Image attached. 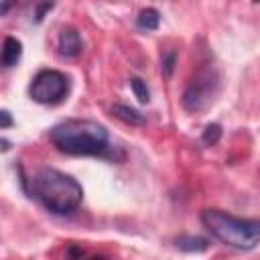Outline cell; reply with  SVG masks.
Listing matches in <instances>:
<instances>
[{"label": "cell", "mask_w": 260, "mask_h": 260, "mask_svg": "<svg viewBox=\"0 0 260 260\" xmlns=\"http://www.w3.org/2000/svg\"><path fill=\"white\" fill-rule=\"evenodd\" d=\"M49 140L69 156H106L110 150V134L95 120L71 118L59 122L51 128Z\"/></svg>", "instance_id": "6da1fadb"}, {"label": "cell", "mask_w": 260, "mask_h": 260, "mask_svg": "<svg viewBox=\"0 0 260 260\" xmlns=\"http://www.w3.org/2000/svg\"><path fill=\"white\" fill-rule=\"evenodd\" d=\"M30 195L47 211L55 215H69L81 205L83 189L71 175L43 167L30 177Z\"/></svg>", "instance_id": "7a4b0ae2"}, {"label": "cell", "mask_w": 260, "mask_h": 260, "mask_svg": "<svg viewBox=\"0 0 260 260\" xmlns=\"http://www.w3.org/2000/svg\"><path fill=\"white\" fill-rule=\"evenodd\" d=\"M201 223L221 244L236 250H254L260 242V221L236 217L221 209H203Z\"/></svg>", "instance_id": "3957f363"}, {"label": "cell", "mask_w": 260, "mask_h": 260, "mask_svg": "<svg viewBox=\"0 0 260 260\" xmlns=\"http://www.w3.org/2000/svg\"><path fill=\"white\" fill-rule=\"evenodd\" d=\"M219 87L221 83L217 69L213 65H205L189 79L187 87L183 89L181 104L187 112H203L215 102Z\"/></svg>", "instance_id": "277c9868"}, {"label": "cell", "mask_w": 260, "mask_h": 260, "mask_svg": "<svg viewBox=\"0 0 260 260\" xmlns=\"http://www.w3.org/2000/svg\"><path fill=\"white\" fill-rule=\"evenodd\" d=\"M28 93L37 104H45V106L61 104L69 93V77L57 69H41L32 77Z\"/></svg>", "instance_id": "5b68a950"}, {"label": "cell", "mask_w": 260, "mask_h": 260, "mask_svg": "<svg viewBox=\"0 0 260 260\" xmlns=\"http://www.w3.org/2000/svg\"><path fill=\"white\" fill-rule=\"evenodd\" d=\"M57 47H59V53L67 59H73L81 53L83 49V41H81V35L77 32V28L73 26H65L61 32H59V41H57Z\"/></svg>", "instance_id": "8992f818"}, {"label": "cell", "mask_w": 260, "mask_h": 260, "mask_svg": "<svg viewBox=\"0 0 260 260\" xmlns=\"http://www.w3.org/2000/svg\"><path fill=\"white\" fill-rule=\"evenodd\" d=\"M22 55V45L16 37H6L2 43V51H0V61L4 67H14L18 63Z\"/></svg>", "instance_id": "52a82bcc"}, {"label": "cell", "mask_w": 260, "mask_h": 260, "mask_svg": "<svg viewBox=\"0 0 260 260\" xmlns=\"http://www.w3.org/2000/svg\"><path fill=\"white\" fill-rule=\"evenodd\" d=\"M112 114L122 120L124 124H130V126H144L146 124V118L142 112H138L136 108L132 106H126V104H114L112 106Z\"/></svg>", "instance_id": "ba28073f"}, {"label": "cell", "mask_w": 260, "mask_h": 260, "mask_svg": "<svg viewBox=\"0 0 260 260\" xmlns=\"http://www.w3.org/2000/svg\"><path fill=\"white\" fill-rule=\"evenodd\" d=\"M175 248L187 254H199L209 248V240L201 236H179L175 238Z\"/></svg>", "instance_id": "9c48e42d"}, {"label": "cell", "mask_w": 260, "mask_h": 260, "mask_svg": "<svg viewBox=\"0 0 260 260\" xmlns=\"http://www.w3.org/2000/svg\"><path fill=\"white\" fill-rule=\"evenodd\" d=\"M136 24L144 30H156L158 24H160V14L156 8H142L138 12V18H136Z\"/></svg>", "instance_id": "30bf717a"}, {"label": "cell", "mask_w": 260, "mask_h": 260, "mask_svg": "<svg viewBox=\"0 0 260 260\" xmlns=\"http://www.w3.org/2000/svg\"><path fill=\"white\" fill-rule=\"evenodd\" d=\"M130 87H132V91H134V95L138 98L140 104H148L150 102V89H148V85H146L144 79L130 77Z\"/></svg>", "instance_id": "8fae6325"}, {"label": "cell", "mask_w": 260, "mask_h": 260, "mask_svg": "<svg viewBox=\"0 0 260 260\" xmlns=\"http://www.w3.org/2000/svg\"><path fill=\"white\" fill-rule=\"evenodd\" d=\"M221 138V126L219 124H207L203 134H201V144L203 146H215Z\"/></svg>", "instance_id": "7c38bea8"}, {"label": "cell", "mask_w": 260, "mask_h": 260, "mask_svg": "<svg viewBox=\"0 0 260 260\" xmlns=\"http://www.w3.org/2000/svg\"><path fill=\"white\" fill-rule=\"evenodd\" d=\"M177 59H179V55H177V51H175V49H169V51H165V53H162L160 69H162V75H165V77H171V75L175 73Z\"/></svg>", "instance_id": "4fadbf2b"}, {"label": "cell", "mask_w": 260, "mask_h": 260, "mask_svg": "<svg viewBox=\"0 0 260 260\" xmlns=\"http://www.w3.org/2000/svg\"><path fill=\"white\" fill-rule=\"evenodd\" d=\"M53 2H39L37 6H35V22H41L43 18H45V14L49 12V10H53Z\"/></svg>", "instance_id": "5bb4252c"}, {"label": "cell", "mask_w": 260, "mask_h": 260, "mask_svg": "<svg viewBox=\"0 0 260 260\" xmlns=\"http://www.w3.org/2000/svg\"><path fill=\"white\" fill-rule=\"evenodd\" d=\"M12 124H14L12 114L8 110H0V128H10Z\"/></svg>", "instance_id": "9a60e30c"}, {"label": "cell", "mask_w": 260, "mask_h": 260, "mask_svg": "<svg viewBox=\"0 0 260 260\" xmlns=\"http://www.w3.org/2000/svg\"><path fill=\"white\" fill-rule=\"evenodd\" d=\"M10 148H12L10 140H6V138H0V152H8Z\"/></svg>", "instance_id": "2e32d148"}, {"label": "cell", "mask_w": 260, "mask_h": 260, "mask_svg": "<svg viewBox=\"0 0 260 260\" xmlns=\"http://www.w3.org/2000/svg\"><path fill=\"white\" fill-rule=\"evenodd\" d=\"M10 6H12L10 2H0V16H2V14H6V12L10 10Z\"/></svg>", "instance_id": "e0dca14e"}]
</instances>
